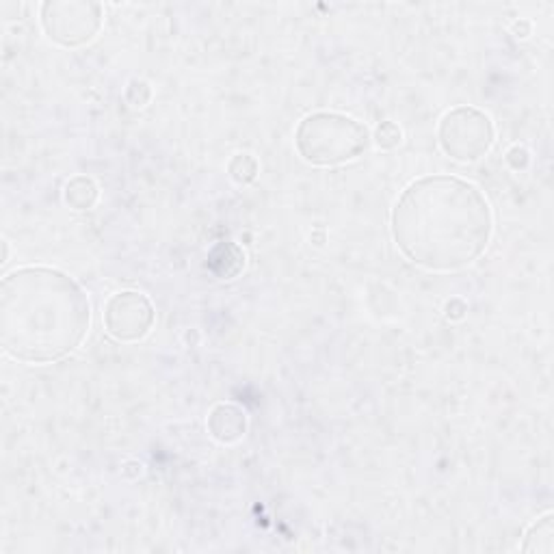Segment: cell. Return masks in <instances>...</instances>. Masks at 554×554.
Segmentation results:
<instances>
[{
  "mask_svg": "<svg viewBox=\"0 0 554 554\" xmlns=\"http://www.w3.org/2000/svg\"><path fill=\"white\" fill-rule=\"evenodd\" d=\"M467 314V303L461 297H453L444 303V316L448 321H461Z\"/></svg>",
  "mask_w": 554,
  "mask_h": 554,
  "instance_id": "9a60e30c",
  "label": "cell"
},
{
  "mask_svg": "<svg viewBox=\"0 0 554 554\" xmlns=\"http://www.w3.org/2000/svg\"><path fill=\"white\" fill-rule=\"evenodd\" d=\"M505 163L509 165L513 171H524L530 163L528 149L524 146H511L505 154Z\"/></svg>",
  "mask_w": 554,
  "mask_h": 554,
  "instance_id": "5bb4252c",
  "label": "cell"
},
{
  "mask_svg": "<svg viewBox=\"0 0 554 554\" xmlns=\"http://www.w3.org/2000/svg\"><path fill=\"white\" fill-rule=\"evenodd\" d=\"M371 138L379 149H395L401 146L403 132L395 121H381L377 128H374V135Z\"/></svg>",
  "mask_w": 554,
  "mask_h": 554,
  "instance_id": "7c38bea8",
  "label": "cell"
},
{
  "mask_svg": "<svg viewBox=\"0 0 554 554\" xmlns=\"http://www.w3.org/2000/svg\"><path fill=\"white\" fill-rule=\"evenodd\" d=\"M97 198H100V189L89 176L69 178L66 189H63V200L72 210H91Z\"/></svg>",
  "mask_w": 554,
  "mask_h": 554,
  "instance_id": "30bf717a",
  "label": "cell"
},
{
  "mask_svg": "<svg viewBox=\"0 0 554 554\" xmlns=\"http://www.w3.org/2000/svg\"><path fill=\"white\" fill-rule=\"evenodd\" d=\"M519 550L527 554H552L554 552V516L546 513L524 535Z\"/></svg>",
  "mask_w": 554,
  "mask_h": 554,
  "instance_id": "9c48e42d",
  "label": "cell"
},
{
  "mask_svg": "<svg viewBox=\"0 0 554 554\" xmlns=\"http://www.w3.org/2000/svg\"><path fill=\"white\" fill-rule=\"evenodd\" d=\"M396 247L416 267L450 273L487 250L494 212L477 184L455 176H425L407 184L390 215Z\"/></svg>",
  "mask_w": 554,
  "mask_h": 554,
  "instance_id": "6da1fadb",
  "label": "cell"
},
{
  "mask_svg": "<svg viewBox=\"0 0 554 554\" xmlns=\"http://www.w3.org/2000/svg\"><path fill=\"white\" fill-rule=\"evenodd\" d=\"M121 475H124L126 478H138L143 475V464H141V461H135V459L126 461V464L121 466Z\"/></svg>",
  "mask_w": 554,
  "mask_h": 554,
  "instance_id": "2e32d148",
  "label": "cell"
},
{
  "mask_svg": "<svg viewBox=\"0 0 554 554\" xmlns=\"http://www.w3.org/2000/svg\"><path fill=\"white\" fill-rule=\"evenodd\" d=\"M124 96H126V100L132 104V107L141 108V107H146L149 100H152V87H149V83H146V80L132 78L128 87H126Z\"/></svg>",
  "mask_w": 554,
  "mask_h": 554,
  "instance_id": "4fadbf2b",
  "label": "cell"
},
{
  "mask_svg": "<svg viewBox=\"0 0 554 554\" xmlns=\"http://www.w3.org/2000/svg\"><path fill=\"white\" fill-rule=\"evenodd\" d=\"M156 312L143 292H115L104 305V327L118 343H138L152 332Z\"/></svg>",
  "mask_w": 554,
  "mask_h": 554,
  "instance_id": "8992f818",
  "label": "cell"
},
{
  "mask_svg": "<svg viewBox=\"0 0 554 554\" xmlns=\"http://www.w3.org/2000/svg\"><path fill=\"white\" fill-rule=\"evenodd\" d=\"M7 256H9V247H7V241H3V260L0 262H7Z\"/></svg>",
  "mask_w": 554,
  "mask_h": 554,
  "instance_id": "ac0fdd59",
  "label": "cell"
},
{
  "mask_svg": "<svg viewBox=\"0 0 554 554\" xmlns=\"http://www.w3.org/2000/svg\"><path fill=\"white\" fill-rule=\"evenodd\" d=\"M46 37L63 48L94 42L104 22L102 5L91 0H48L39 11Z\"/></svg>",
  "mask_w": 554,
  "mask_h": 554,
  "instance_id": "5b68a950",
  "label": "cell"
},
{
  "mask_svg": "<svg viewBox=\"0 0 554 554\" xmlns=\"http://www.w3.org/2000/svg\"><path fill=\"white\" fill-rule=\"evenodd\" d=\"M91 303L74 277L50 267H22L0 284V344L11 360L50 364L89 333Z\"/></svg>",
  "mask_w": 554,
  "mask_h": 554,
  "instance_id": "7a4b0ae2",
  "label": "cell"
},
{
  "mask_svg": "<svg viewBox=\"0 0 554 554\" xmlns=\"http://www.w3.org/2000/svg\"><path fill=\"white\" fill-rule=\"evenodd\" d=\"M258 160L253 159L251 154H236L232 156V160L228 163V173L230 178L236 184H241V187H245V184H251L258 178Z\"/></svg>",
  "mask_w": 554,
  "mask_h": 554,
  "instance_id": "8fae6325",
  "label": "cell"
},
{
  "mask_svg": "<svg viewBox=\"0 0 554 554\" xmlns=\"http://www.w3.org/2000/svg\"><path fill=\"white\" fill-rule=\"evenodd\" d=\"M496 128L487 113L475 107H455L437 124L442 152L457 163H477L494 146Z\"/></svg>",
  "mask_w": 554,
  "mask_h": 554,
  "instance_id": "277c9868",
  "label": "cell"
},
{
  "mask_svg": "<svg viewBox=\"0 0 554 554\" xmlns=\"http://www.w3.org/2000/svg\"><path fill=\"white\" fill-rule=\"evenodd\" d=\"M371 146V132L349 115L319 111L299 121L294 148L305 163L314 167H338L354 163Z\"/></svg>",
  "mask_w": 554,
  "mask_h": 554,
  "instance_id": "3957f363",
  "label": "cell"
},
{
  "mask_svg": "<svg viewBox=\"0 0 554 554\" xmlns=\"http://www.w3.org/2000/svg\"><path fill=\"white\" fill-rule=\"evenodd\" d=\"M206 426L212 440L219 444H236L247 433V414L234 403H219L208 414Z\"/></svg>",
  "mask_w": 554,
  "mask_h": 554,
  "instance_id": "52a82bcc",
  "label": "cell"
},
{
  "mask_svg": "<svg viewBox=\"0 0 554 554\" xmlns=\"http://www.w3.org/2000/svg\"><path fill=\"white\" fill-rule=\"evenodd\" d=\"M208 269L215 273L219 280H232L245 269V251L236 242H219L208 253Z\"/></svg>",
  "mask_w": 554,
  "mask_h": 554,
  "instance_id": "ba28073f",
  "label": "cell"
},
{
  "mask_svg": "<svg viewBox=\"0 0 554 554\" xmlns=\"http://www.w3.org/2000/svg\"><path fill=\"white\" fill-rule=\"evenodd\" d=\"M511 31H513V35H516V37L527 39L528 35H530V22H528V20H518V22H513Z\"/></svg>",
  "mask_w": 554,
  "mask_h": 554,
  "instance_id": "e0dca14e",
  "label": "cell"
}]
</instances>
